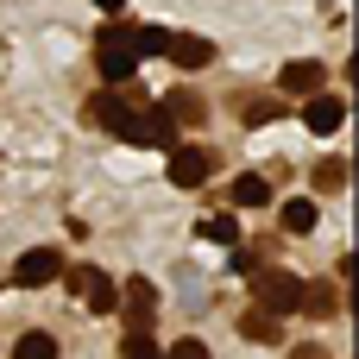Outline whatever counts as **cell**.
<instances>
[{
  "mask_svg": "<svg viewBox=\"0 0 359 359\" xmlns=\"http://www.w3.org/2000/svg\"><path fill=\"white\" fill-rule=\"evenodd\" d=\"M164 359H208V347H202V341H177Z\"/></svg>",
  "mask_w": 359,
  "mask_h": 359,
  "instance_id": "cell-21",
  "label": "cell"
},
{
  "mask_svg": "<svg viewBox=\"0 0 359 359\" xmlns=\"http://www.w3.org/2000/svg\"><path fill=\"white\" fill-rule=\"evenodd\" d=\"M95 6H107V13H114V19H120V13H126V6H120V0H95Z\"/></svg>",
  "mask_w": 359,
  "mask_h": 359,
  "instance_id": "cell-23",
  "label": "cell"
},
{
  "mask_svg": "<svg viewBox=\"0 0 359 359\" xmlns=\"http://www.w3.org/2000/svg\"><path fill=\"white\" fill-rule=\"evenodd\" d=\"M95 69H101L107 82H126V76L139 69V57H133V38H126L120 25H107V32H101V44H95Z\"/></svg>",
  "mask_w": 359,
  "mask_h": 359,
  "instance_id": "cell-3",
  "label": "cell"
},
{
  "mask_svg": "<svg viewBox=\"0 0 359 359\" xmlns=\"http://www.w3.org/2000/svg\"><path fill=\"white\" fill-rule=\"evenodd\" d=\"M57 271H63V252H50V246H32V252H19V265H13V284L38 290V284H57Z\"/></svg>",
  "mask_w": 359,
  "mask_h": 359,
  "instance_id": "cell-6",
  "label": "cell"
},
{
  "mask_svg": "<svg viewBox=\"0 0 359 359\" xmlns=\"http://www.w3.org/2000/svg\"><path fill=\"white\" fill-rule=\"evenodd\" d=\"M278 82H284V95H316V88L328 82V69H322V63H309V57H297V63H284V76H278Z\"/></svg>",
  "mask_w": 359,
  "mask_h": 359,
  "instance_id": "cell-9",
  "label": "cell"
},
{
  "mask_svg": "<svg viewBox=\"0 0 359 359\" xmlns=\"http://www.w3.org/2000/svg\"><path fill=\"white\" fill-rule=\"evenodd\" d=\"M57 278L88 303V316H114V309H120V290H114V278H107V271H95V265H63Z\"/></svg>",
  "mask_w": 359,
  "mask_h": 359,
  "instance_id": "cell-1",
  "label": "cell"
},
{
  "mask_svg": "<svg viewBox=\"0 0 359 359\" xmlns=\"http://www.w3.org/2000/svg\"><path fill=\"white\" fill-rule=\"evenodd\" d=\"M303 309H309V316L322 322V316L334 309V290H328V284H303Z\"/></svg>",
  "mask_w": 359,
  "mask_h": 359,
  "instance_id": "cell-20",
  "label": "cell"
},
{
  "mask_svg": "<svg viewBox=\"0 0 359 359\" xmlns=\"http://www.w3.org/2000/svg\"><path fill=\"white\" fill-rule=\"evenodd\" d=\"M13 359H57V334H44V328L19 334V347H13Z\"/></svg>",
  "mask_w": 359,
  "mask_h": 359,
  "instance_id": "cell-16",
  "label": "cell"
},
{
  "mask_svg": "<svg viewBox=\"0 0 359 359\" xmlns=\"http://www.w3.org/2000/svg\"><path fill=\"white\" fill-rule=\"evenodd\" d=\"M164 57H177L183 69H208V63H215V44H208V38H189V32H183V38H170V44H164Z\"/></svg>",
  "mask_w": 359,
  "mask_h": 359,
  "instance_id": "cell-10",
  "label": "cell"
},
{
  "mask_svg": "<svg viewBox=\"0 0 359 359\" xmlns=\"http://www.w3.org/2000/svg\"><path fill=\"white\" fill-rule=\"evenodd\" d=\"M208 177H215V158H208L202 145H177V151H170V183H177V189H202Z\"/></svg>",
  "mask_w": 359,
  "mask_h": 359,
  "instance_id": "cell-5",
  "label": "cell"
},
{
  "mask_svg": "<svg viewBox=\"0 0 359 359\" xmlns=\"http://www.w3.org/2000/svg\"><path fill=\"white\" fill-rule=\"evenodd\" d=\"M82 114H88V120H95L101 133H120V120H126V101H120L114 88H101V95H95V101H88Z\"/></svg>",
  "mask_w": 359,
  "mask_h": 359,
  "instance_id": "cell-11",
  "label": "cell"
},
{
  "mask_svg": "<svg viewBox=\"0 0 359 359\" xmlns=\"http://www.w3.org/2000/svg\"><path fill=\"white\" fill-rule=\"evenodd\" d=\"M202 240H215V246H240V221L233 215H202V227H196Z\"/></svg>",
  "mask_w": 359,
  "mask_h": 359,
  "instance_id": "cell-14",
  "label": "cell"
},
{
  "mask_svg": "<svg viewBox=\"0 0 359 359\" xmlns=\"http://www.w3.org/2000/svg\"><path fill=\"white\" fill-rule=\"evenodd\" d=\"M120 359H164V347H158L145 328H133V334H126V347H120Z\"/></svg>",
  "mask_w": 359,
  "mask_h": 359,
  "instance_id": "cell-18",
  "label": "cell"
},
{
  "mask_svg": "<svg viewBox=\"0 0 359 359\" xmlns=\"http://www.w3.org/2000/svg\"><path fill=\"white\" fill-rule=\"evenodd\" d=\"M316 189H322V196H334V189H347V158H328V164L316 170Z\"/></svg>",
  "mask_w": 359,
  "mask_h": 359,
  "instance_id": "cell-19",
  "label": "cell"
},
{
  "mask_svg": "<svg viewBox=\"0 0 359 359\" xmlns=\"http://www.w3.org/2000/svg\"><path fill=\"white\" fill-rule=\"evenodd\" d=\"M126 38H133V57H164V44H170L164 25H139V32H126Z\"/></svg>",
  "mask_w": 359,
  "mask_h": 359,
  "instance_id": "cell-17",
  "label": "cell"
},
{
  "mask_svg": "<svg viewBox=\"0 0 359 359\" xmlns=\"http://www.w3.org/2000/svg\"><path fill=\"white\" fill-rule=\"evenodd\" d=\"M341 120H347V101L341 95H303V126L309 133H341Z\"/></svg>",
  "mask_w": 359,
  "mask_h": 359,
  "instance_id": "cell-7",
  "label": "cell"
},
{
  "mask_svg": "<svg viewBox=\"0 0 359 359\" xmlns=\"http://www.w3.org/2000/svg\"><path fill=\"white\" fill-rule=\"evenodd\" d=\"M316 196H297V202H284V233H316Z\"/></svg>",
  "mask_w": 359,
  "mask_h": 359,
  "instance_id": "cell-13",
  "label": "cell"
},
{
  "mask_svg": "<svg viewBox=\"0 0 359 359\" xmlns=\"http://www.w3.org/2000/svg\"><path fill=\"white\" fill-rule=\"evenodd\" d=\"M120 303H126V328H151V316H158L151 278H126V284H120Z\"/></svg>",
  "mask_w": 359,
  "mask_h": 359,
  "instance_id": "cell-8",
  "label": "cell"
},
{
  "mask_svg": "<svg viewBox=\"0 0 359 359\" xmlns=\"http://www.w3.org/2000/svg\"><path fill=\"white\" fill-rule=\"evenodd\" d=\"M240 334H246V341H265V347H271V341H278V316H271V309L259 303V309H246V322H240Z\"/></svg>",
  "mask_w": 359,
  "mask_h": 359,
  "instance_id": "cell-15",
  "label": "cell"
},
{
  "mask_svg": "<svg viewBox=\"0 0 359 359\" xmlns=\"http://www.w3.org/2000/svg\"><path fill=\"white\" fill-rule=\"evenodd\" d=\"M297 359H328V353L322 347H297Z\"/></svg>",
  "mask_w": 359,
  "mask_h": 359,
  "instance_id": "cell-22",
  "label": "cell"
},
{
  "mask_svg": "<svg viewBox=\"0 0 359 359\" xmlns=\"http://www.w3.org/2000/svg\"><path fill=\"white\" fill-rule=\"evenodd\" d=\"M233 208H271V183L265 177H233Z\"/></svg>",
  "mask_w": 359,
  "mask_h": 359,
  "instance_id": "cell-12",
  "label": "cell"
},
{
  "mask_svg": "<svg viewBox=\"0 0 359 359\" xmlns=\"http://www.w3.org/2000/svg\"><path fill=\"white\" fill-rule=\"evenodd\" d=\"M259 303H265L271 316H297V309H303V278H290V271H259Z\"/></svg>",
  "mask_w": 359,
  "mask_h": 359,
  "instance_id": "cell-4",
  "label": "cell"
},
{
  "mask_svg": "<svg viewBox=\"0 0 359 359\" xmlns=\"http://www.w3.org/2000/svg\"><path fill=\"white\" fill-rule=\"evenodd\" d=\"M170 133H177V120L164 107H126L114 139H126V145H170Z\"/></svg>",
  "mask_w": 359,
  "mask_h": 359,
  "instance_id": "cell-2",
  "label": "cell"
}]
</instances>
